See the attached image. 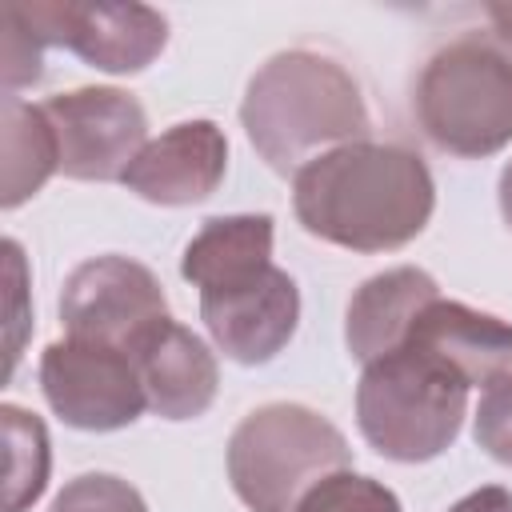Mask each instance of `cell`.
<instances>
[{
	"label": "cell",
	"instance_id": "obj_2",
	"mask_svg": "<svg viewBox=\"0 0 512 512\" xmlns=\"http://www.w3.org/2000/svg\"><path fill=\"white\" fill-rule=\"evenodd\" d=\"M240 124L260 160L280 176H296L316 156L372 132L352 72L312 48L276 52L256 68L240 100Z\"/></svg>",
	"mask_w": 512,
	"mask_h": 512
},
{
	"label": "cell",
	"instance_id": "obj_13",
	"mask_svg": "<svg viewBox=\"0 0 512 512\" xmlns=\"http://www.w3.org/2000/svg\"><path fill=\"white\" fill-rule=\"evenodd\" d=\"M136 372L144 400L164 420H196L208 412L220 388V368L212 348L184 324L164 320L136 352Z\"/></svg>",
	"mask_w": 512,
	"mask_h": 512
},
{
	"label": "cell",
	"instance_id": "obj_11",
	"mask_svg": "<svg viewBox=\"0 0 512 512\" xmlns=\"http://www.w3.org/2000/svg\"><path fill=\"white\" fill-rule=\"evenodd\" d=\"M228 172V136L212 120H184L140 148L124 172V188L148 204L184 208L208 200Z\"/></svg>",
	"mask_w": 512,
	"mask_h": 512
},
{
	"label": "cell",
	"instance_id": "obj_12",
	"mask_svg": "<svg viewBox=\"0 0 512 512\" xmlns=\"http://www.w3.org/2000/svg\"><path fill=\"white\" fill-rule=\"evenodd\" d=\"M404 344L444 360L452 372L464 376L468 388H488L492 380L512 372V324L460 300L436 296L412 320Z\"/></svg>",
	"mask_w": 512,
	"mask_h": 512
},
{
	"label": "cell",
	"instance_id": "obj_25",
	"mask_svg": "<svg viewBox=\"0 0 512 512\" xmlns=\"http://www.w3.org/2000/svg\"><path fill=\"white\" fill-rule=\"evenodd\" d=\"M500 212H504V224L512 228V160L500 172Z\"/></svg>",
	"mask_w": 512,
	"mask_h": 512
},
{
	"label": "cell",
	"instance_id": "obj_3",
	"mask_svg": "<svg viewBox=\"0 0 512 512\" xmlns=\"http://www.w3.org/2000/svg\"><path fill=\"white\" fill-rule=\"evenodd\" d=\"M412 108L448 156L484 160L512 144V40L472 28L440 44L416 76Z\"/></svg>",
	"mask_w": 512,
	"mask_h": 512
},
{
	"label": "cell",
	"instance_id": "obj_15",
	"mask_svg": "<svg viewBox=\"0 0 512 512\" xmlns=\"http://www.w3.org/2000/svg\"><path fill=\"white\" fill-rule=\"evenodd\" d=\"M272 264V216L268 212H240V216H212L188 240L180 256V276L200 292L236 284Z\"/></svg>",
	"mask_w": 512,
	"mask_h": 512
},
{
	"label": "cell",
	"instance_id": "obj_16",
	"mask_svg": "<svg viewBox=\"0 0 512 512\" xmlns=\"http://www.w3.org/2000/svg\"><path fill=\"white\" fill-rule=\"evenodd\" d=\"M60 172V152L52 124L40 104L20 96H4V208L24 204L44 188V180Z\"/></svg>",
	"mask_w": 512,
	"mask_h": 512
},
{
	"label": "cell",
	"instance_id": "obj_4",
	"mask_svg": "<svg viewBox=\"0 0 512 512\" xmlns=\"http://www.w3.org/2000/svg\"><path fill=\"white\" fill-rule=\"evenodd\" d=\"M468 416V384L444 360L400 344L396 352L364 364L356 384L360 436L400 464L440 456Z\"/></svg>",
	"mask_w": 512,
	"mask_h": 512
},
{
	"label": "cell",
	"instance_id": "obj_1",
	"mask_svg": "<svg viewBox=\"0 0 512 512\" xmlns=\"http://www.w3.org/2000/svg\"><path fill=\"white\" fill-rule=\"evenodd\" d=\"M292 208L308 236L352 252H392L428 228L436 184L420 152L356 140L292 176Z\"/></svg>",
	"mask_w": 512,
	"mask_h": 512
},
{
	"label": "cell",
	"instance_id": "obj_24",
	"mask_svg": "<svg viewBox=\"0 0 512 512\" xmlns=\"http://www.w3.org/2000/svg\"><path fill=\"white\" fill-rule=\"evenodd\" d=\"M488 20H492V32H500L504 40H512V0H496L484 8Z\"/></svg>",
	"mask_w": 512,
	"mask_h": 512
},
{
	"label": "cell",
	"instance_id": "obj_23",
	"mask_svg": "<svg viewBox=\"0 0 512 512\" xmlns=\"http://www.w3.org/2000/svg\"><path fill=\"white\" fill-rule=\"evenodd\" d=\"M448 512H512V492L500 484H484V488L468 492L464 500H456Z\"/></svg>",
	"mask_w": 512,
	"mask_h": 512
},
{
	"label": "cell",
	"instance_id": "obj_8",
	"mask_svg": "<svg viewBox=\"0 0 512 512\" xmlns=\"http://www.w3.org/2000/svg\"><path fill=\"white\" fill-rule=\"evenodd\" d=\"M40 388L48 408L84 432H116L128 428L144 408V384L136 360L120 348L88 344V340H56L40 356Z\"/></svg>",
	"mask_w": 512,
	"mask_h": 512
},
{
	"label": "cell",
	"instance_id": "obj_17",
	"mask_svg": "<svg viewBox=\"0 0 512 512\" xmlns=\"http://www.w3.org/2000/svg\"><path fill=\"white\" fill-rule=\"evenodd\" d=\"M4 428V512H28L44 488L52 468L48 428L40 416L24 412L20 404H0Z\"/></svg>",
	"mask_w": 512,
	"mask_h": 512
},
{
	"label": "cell",
	"instance_id": "obj_20",
	"mask_svg": "<svg viewBox=\"0 0 512 512\" xmlns=\"http://www.w3.org/2000/svg\"><path fill=\"white\" fill-rule=\"evenodd\" d=\"M476 444L500 460V464H512V372H504L500 380H492L480 396V408H476V428H472Z\"/></svg>",
	"mask_w": 512,
	"mask_h": 512
},
{
	"label": "cell",
	"instance_id": "obj_5",
	"mask_svg": "<svg viewBox=\"0 0 512 512\" xmlns=\"http://www.w3.org/2000/svg\"><path fill=\"white\" fill-rule=\"evenodd\" d=\"M348 464L344 432L308 404H260L228 436V480L252 512H296L324 476Z\"/></svg>",
	"mask_w": 512,
	"mask_h": 512
},
{
	"label": "cell",
	"instance_id": "obj_7",
	"mask_svg": "<svg viewBox=\"0 0 512 512\" xmlns=\"http://www.w3.org/2000/svg\"><path fill=\"white\" fill-rule=\"evenodd\" d=\"M168 316L164 288L152 268L128 256H92L76 264L60 292V324L72 340L136 352Z\"/></svg>",
	"mask_w": 512,
	"mask_h": 512
},
{
	"label": "cell",
	"instance_id": "obj_10",
	"mask_svg": "<svg viewBox=\"0 0 512 512\" xmlns=\"http://www.w3.org/2000/svg\"><path fill=\"white\" fill-rule=\"evenodd\" d=\"M200 320L228 360L268 364L300 324V288L284 268L268 264L236 284L200 292Z\"/></svg>",
	"mask_w": 512,
	"mask_h": 512
},
{
	"label": "cell",
	"instance_id": "obj_19",
	"mask_svg": "<svg viewBox=\"0 0 512 512\" xmlns=\"http://www.w3.org/2000/svg\"><path fill=\"white\" fill-rule=\"evenodd\" d=\"M52 512H148V504L128 480L112 472H84L60 488Z\"/></svg>",
	"mask_w": 512,
	"mask_h": 512
},
{
	"label": "cell",
	"instance_id": "obj_6",
	"mask_svg": "<svg viewBox=\"0 0 512 512\" xmlns=\"http://www.w3.org/2000/svg\"><path fill=\"white\" fill-rule=\"evenodd\" d=\"M16 16L44 48H68L84 64L132 76L144 72L168 44V20L148 4H108V0H8Z\"/></svg>",
	"mask_w": 512,
	"mask_h": 512
},
{
	"label": "cell",
	"instance_id": "obj_14",
	"mask_svg": "<svg viewBox=\"0 0 512 512\" xmlns=\"http://www.w3.org/2000/svg\"><path fill=\"white\" fill-rule=\"evenodd\" d=\"M440 296L436 280L424 268H388L380 276H368L344 312V340L348 352L360 364H372L388 352H396L412 328V320Z\"/></svg>",
	"mask_w": 512,
	"mask_h": 512
},
{
	"label": "cell",
	"instance_id": "obj_9",
	"mask_svg": "<svg viewBox=\"0 0 512 512\" xmlns=\"http://www.w3.org/2000/svg\"><path fill=\"white\" fill-rule=\"evenodd\" d=\"M40 108L68 180H124L128 164L148 144V116L132 92L72 88L48 96Z\"/></svg>",
	"mask_w": 512,
	"mask_h": 512
},
{
	"label": "cell",
	"instance_id": "obj_18",
	"mask_svg": "<svg viewBox=\"0 0 512 512\" xmlns=\"http://www.w3.org/2000/svg\"><path fill=\"white\" fill-rule=\"evenodd\" d=\"M296 512H404L396 492L384 488L372 476H360L352 468H340L324 476L300 504Z\"/></svg>",
	"mask_w": 512,
	"mask_h": 512
},
{
	"label": "cell",
	"instance_id": "obj_21",
	"mask_svg": "<svg viewBox=\"0 0 512 512\" xmlns=\"http://www.w3.org/2000/svg\"><path fill=\"white\" fill-rule=\"evenodd\" d=\"M44 76V44L4 12V96H16V88L36 84Z\"/></svg>",
	"mask_w": 512,
	"mask_h": 512
},
{
	"label": "cell",
	"instance_id": "obj_22",
	"mask_svg": "<svg viewBox=\"0 0 512 512\" xmlns=\"http://www.w3.org/2000/svg\"><path fill=\"white\" fill-rule=\"evenodd\" d=\"M4 252H8V272H12V292H16V300L24 296V252H20V244L16 240H8L4 244ZM20 328H24V316H20V308H12V340H8V372L16 368V356H20Z\"/></svg>",
	"mask_w": 512,
	"mask_h": 512
}]
</instances>
